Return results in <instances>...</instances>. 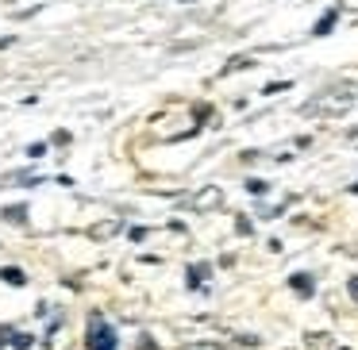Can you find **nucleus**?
Segmentation results:
<instances>
[{"mask_svg":"<svg viewBox=\"0 0 358 350\" xmlns=\"http://www.w3.org/2000/svg\"><path fill=\"white\" fill-rule=\"evenodd\" d=\"M350 101H355V89L335 85V89H327V93L312 96V101L304 104V116H339V112L350 108Z\"/></svg>","mask_w":358,"mask_h":350,"instance_id":"nucleus-1","label":"nucleus"},{"mask_svg":"<svg viewBox=\"0 0 358 350\" xmlns=\"http://www.w3.org/2000/svg\"><path fill=\"white\" fill-rule=\"evenodd\" d=\"M120 347V335L101 312H89V323H85V350H116Z\"/></svg>","mask_w":358,"mask_h":350,"instance_id":"nucleus-2","label":"nucleus"},{"mask_svg":"<svg viewBox=\"0 0 358 350\" xmlns=\"http://www.w3.org/2000/svg\"><path fill=\"white\" fill-rule=\"evenodd\" d=\"M220 196H224V193H220L216 185H208V189H201L196 196H189L185 208H196V212H216V208H220Z\"/></svg>","mask_w":358,"mask_h":350,"instance_id":"nucleus-3","label":"nucleus"},{"mask_svg":"<svg viewBox=\"0 0 358 350\" xmlns=\"http://www.w3.org/2000/svg\"><path fill=\"white\" fill-rule=\"evenodd\" d=\"M208 277H212V265L208 262H196V265H189V270H185V285L193 289V293H196V289H201V293H212Z\"/></svg>","mask_w":358,"mask_h":350,"instance_id":"nucleus-4","label":"nucleus"},{"mask_svg":"<svg viewBox=\"0 0 358 350\" xmlns=\"http://www.w3.org/2000/svg\"><path fill=\"white\" fill-rule=\"evenodd\" d=\"M66 342V316H55V323L47 327V335H43V347L47 350H62Z\"/></svg>","mask_w":358,"mask_h":350,"instance_id":"nucleus-5","label":"nucleus"},{"mask_svg":"<svg viewBox=\"0 0 358 350\" xmlns=\"http://www.w3.org/2000/svg\"><path fill=\"white\" fill-rule=\"evenodd\" d=\"M335 24H339V8H331V12H324V20H316V24H312V35H331L335 31Z\"/></svg>","mask_w":358,"mask_h":350,"instance_id":"nucleus-6","label":"nucleus"},{"mask_svg":"<svg viewBox=\"0 0 358 350\" xmlns=\"http://www.w3.org/2000/svg\"><path fill=\"white\" fill-rule=\"evenodd\" d=\"M289 285H293L301 296H312V289H316V281H312V273H293V277H289Z\"/></svg>","mask_w":358,"mask_h":350,"instance_id":"nucleus-7","label":"nucleus"},{"mask_svg":"<svg viewBox=\"0 0 358 350\" xmlns=\"http://www.w3.org/2000/svg\"><path fill=\"white\" fill-rule=\"evenodd\" d=\"M0 281H8V285H27V273L20 265H4L0 270Z\"/></svg>","mask_w":358,"mask_h":350,"instance_id":"nucleus-8","label":"nucleus"},{"mask_svg":"<svg viewBox=\"0 0 358 350\" xmlns=\"http://www.w3.org/2000/svg\"><path fill=\"white\" fill-rule=\"evenodd\" d=\"M247 193H250V196H266V193H270V181H262V177H247Z\"/></svg>","mask_w":358,"mask_h":350,"instance_id":"nucleus-9","label":"nucleus"},{"mask_svg":"<svg viewBox=\"0 0 358 350\" xmlns=\"http://www.w3.org/2000/svg\"><path fill=\"white\" fill-rule=\"evenodd\" d=\"M308 350H331V339H327V335H308Z\"/></svg>","mask_w":358,"mask_h":350,"instance_id":"nucleus-10","label":"nucleus"},{"mask_svg":"<svg viewBox=\"0 0 358 350\" xmlns=\"http://www.w3.org/2000/svg\"><path fill=\"white\" fill-rule=\"evenodd\" d=\"M0 216H4V219H16V224H24V219H27V208H24V204H16V208H4Z\"/></svg>","mask_w":358,"mask_h":350,"instance_id":"nucleus-11","label":"nucleus"},{"mask_svg":"<svg viewBox=\"0 0 358 350\" xmlns=\"http://www.w3.org/2000/svg\"><path fill=\"white\" fill-rule=\"evenodd\" d=\"M250 66H255L250 58H235V62H227V66H224V78H227V73H235V70H250Z\"/></svg>","mask_w":358,"mask_h":350,"instance_id":"nucleus-12","label":"nucleus"},{"mask_svg":"<svg viewBox=\"0 0 358 350\" xmlns=\"http://www.w3.org/2000/svg\"><path fill=\"white\" fill-rule=\"evenodd\" d=\"M147 227H143V224H131V227H127V239H131V242H143V239H147Z\"/></svg>","mask_w":358,"mask_h":350,"instance_id":"nucleus-13","label":"nucleus"},{"mask_svg":"<svg viewBox=\"0 0 358 350\" xmlns=\"http://www.w3.org/2000/svg\"><path fill=\"white\" fill-rule=\"evenodd\" d=\"M285 89H293V81H270V85L262 89L266 96H273V93H285Z\"/></svg>","mask_w":358,"mask_h":350,"instance_id":"nucleus-14","label":"nucleus"},{"mask_svg":"<svg viewBox=\"0 0 358 350\" xmlns=\"http://www.w3.org/2000/svg\"><path fill=\"white\" fill-rule=\"evenodd\" d=\"M235 227H239V235H255V224H250V216H239V219H235Z\"/></svg>","mask_w":358,"mask_h":350,"instance_id":"nucleus-15","label":"nucleus"},{"mask_svg":"<svg viewBox=\"0 0 358 350\" xmlns=\"http://www.w3.org/2000/svg\"><path fill=\"white\" fill-rule=\"evenodd\" d=\"M47 143H31V147H27V158H43V154H47Z\"/></svg>","mask_w":358,"mask_h":350,"instance_id":"nucleus-16","label":"nucleus"},{"mask_svg":"<svg viewBox=\"0 0 358 350\" xmlns=\"http://www.w3.org/2000/svg\"><path fill=\"white\" fill-rule=\"evenodd\" d=\"M31 342H35L31 335H24V331H20V335H16V342H12V347H16V350H27V347H31Z\"/></svg>","mask_w":358,"mask_h":350,"instance_id":"nucleus-17","label":"nucleus"},{"mask_svg":"<svg viewBox=\"0 0 358 350\" xmlns=\"http://www.w3.org/2000/svg\"><path fill=\"white\" fill-rule=\"evenodd\" d=\"M16 335L20 331H12V327H0V347H4V342H16Z\"/></svg>","mask_w":358,"mask_h":350,"instance_id":"nucleus-18","label":"nucleus"},{"mask_svg":"<svg viewBox=\"0 0 358 350\" xmlns=\"http://www.w3.org/2000/svg\"><path fill=\"white\" fill-rule=\"evenodd\" d=\"M185 350H224L220 342H193V347H185Z\"/></svg>","mask_w":358,"mask_h":350,"instance_id":"nucleus-19","label":"nucleus"},{"mask_svg":"<svg viewBox=\"0 0 358 350\" xmlns=\"http://www.w3.org/2000/svg\"><path fill=\"white\" fill-rule=\"evenodd\" d=\"M347 293H350V300H355V304H358V273H355V277H350V281H347Z\"/></svg>","mask_w":358,"mask_h":350,"instance_id":"nucleus-20","label":"nucleus"},{"mask_svg":"<svg viewBox=\"0 0 358 350\" xmlns=\"http://www.w3.org/2000/svg\"><path fill=\"white\" fill-rule=\"evenodd\" d=\"M350 193H358V181H355V185H350Z\"/></svg>","mask_w":358,"mask_h":350,"instance_id":"nucleus-21","label":"nucleus"},{"mask_svg":"<svg viewBox=\"0 0 358 350\" xmlns=\"http://www.w3.org/2000/svg\"><path fill=\"white\" fill-rule=\"evenodd\" d=\"M339 350H350V347H339Z\"/></svg>","mask_w":358,"mask_h":350,"instance_id":"nucleus-22","label":"nucleus"}]
</instances>
